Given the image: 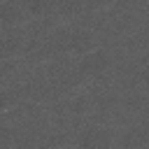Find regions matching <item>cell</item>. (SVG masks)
Masks as SVG:
<instances>
[{"label": "cell", "mask_w": 149, "mask_h": 149, "mask_svg": "<svg viewBox=\"0 0 149 149\" xmlns=\"http://www.w3.org/2000/svg\"><path fill=\"white\" fill-rule=\"evenodd\" d=\"M93 49H98L95 35L79 26H65L47 40V51L54 56H77L79 58Z\"/></svg>", "instance_id": "1"}, {"label": "cell", "mask_w": 149, "mask_h": 149, "mask_svg": "<svg viewBox=\"0 0 149 149\" xmlns=\"http://www.w3.org/2000/svg\"><path fill=\"white\" fill-rule=\"evenodd\" d=\"M109 56L102 51V49H93L84 56H79L72 68H70V74L65 79V86H79L84 81H93V79H100L107 70H109Z\"/></svg>", "instance_id": "2"}, {"label": "cell", "mask_w": 149, "mask_h": 149, "mask_svg": "<svg viewBox=\"0 0 149 149\" xmlns=\"http://www.w3.org/2000/svg\"><path fill=\"white\" fill-rule=\"evenodd\" d=\"M79 149H119V135L107 126H88L77 137Z\"/></svg>", "instance_id": "3"}, {"label": "cell", "mask_w": 149, "mask_h": 149, "mask_svg": "<svg viewBox=\"0 0 149 149\" xmlns=\"http://www.w3.org/2000/svg\"><path fill=\"white\" fill-rule=\"evenodd\" d=\"M23 51V33L19 28L0 30V61H14Z\"/></svg>", "instance_id": "4"}, {"label": "cell", "mask_w": 149, "mask_h": 149, "mask_svg": "<svg viewBox=\"0 0 149 149\" xmlns=\"http://www.w3.org/2000/svg\"><path fill=\"white\" fill-rule=\"evenodd\" d=\"M28 21L26 5L19 0H0V26L5 28H19Z\"/></svg>", "instance_id": "5"}, {"label": "cell", "mask_w": 149, "mask_h": 149, "mask_svg": "<svg viewBox=\"0 0 149 149\" xmlns=\"http://www.w3.org/2000/svg\"><path fill=\"white\" fill-rule=\"evenodd\" d=\"M149 147V126H135L119 135V149H147Z\"/></svg>", "instance_id": "6"}, {"label": "cell", "mask_w": 149, "mask_h": 149, "mask_svg": "<svg viewBox=\"0 0 149 149\" xmlns=\"http://www.w3.org/2000/svg\"><path fill=\"white\" fill-rule=\"evenodd\" d=\"M26 14L33 19H44L56 12V0H23Z\"/></svg>", "instance_id": "7"}, {"label": "cell", "mask_w": 149, "mask_h": 149, "mask_svg": "<svg viewBox=\"0 0 149 149\" xmlns=\"http://www.w3.org/2000/svg\"><path fill=\"white\" fill-rule=\"evenodd\" d=\"M21 100V91L19 88H0V109H12L14 105H19Z\"/></svg>", "instance_id": "8"}, {"label": "cell", "mask_w": 149, "mask_h": 149, "mask_svg": "<svg viewBox=\"0 0 149 149\" xmlns=\"http://www.w3.org/2000/svg\"><path fill=\"white\" fill-rule=\"evenodd\" d=\"M16 70L14 61H0V88H5V84L12 79V72Z\"/></svg>", "instance_id": "9"}, {"label": "cell", "mask_w": 149, "mask_h": 149, "mask_svg": "<svg viewBox=\"0 0 149 149\" xmlns=\"http://www.w3.org/2000/svg\"><path fill=\"white\" fill-rule=\"evenodd\" d=\"M84 9H102L109 5V0H81Z\"/></svg>", "instance_id": "10"}, {"label": "cell", "mask_w": 149, "mask_h": 149, "mask_svg": "<svg viewBox=\"0 0 149 149\" xmlns=\"http://www.w3.org/2000/svg\"><path fill=\"white\" fill-rule=\"evenodd\" d=\"M137 81H140L144 88H149V68H144V70L137 72Z\"/></svg>", "instance_id": "11"}]
</instances>
